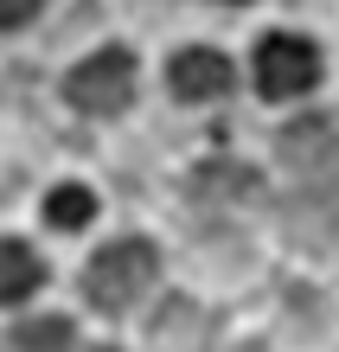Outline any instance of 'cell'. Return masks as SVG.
<instances>
[{"mask_svg":"<svg viewBox=\"0 0 339 352\" xmlns=\"http://www.w3.org/2000/svg\"><path fill=\"white\" fill-rule=\"evenodd\" d=\"M275 154H282L288 173H307V179H327L339 167V129L327 116H301L275 135Z\"/></svg>","mask_w":339,"mask_h":352,"instance_id":"cell-5","label":"cell"},{"mask_svg":"<svg viewBox=\"0 0 339 352\" xmlns=\"http://www.w3.org/2000/svg\"><path fill=\"white\" fill-rule=\"evenodd\" d=\"M237 77H230V65L218 52H179L173 58V96L179 102H218Z\"/></svg>","mask_w":339,"mask_h":352,"instance_id":"cell-7","label":"cell"},{"mask_svg":"<svg viewBox=\"0 0 339 352\" xmlns=\"http://www.w3.org/2000/svg\"><path fill=\"white\" fill-rule=\"evenodd\" d=\"M314 84H320V58H314L307 38H294V32L263 38V52H256V90L263 96L282 102V96H301Z\"/></svg>","mask_w":339,"mask_h":352,"instance_id":"cell-3","label":"cell"},{"mask_svg":"<svg viewBox=\"0 0 339 352\" xmlns=\"http://www.w3.org/2000/svg\"><path fill=\"white\" fill-rule=\"evenodd\" d=\"M193 199L211 205V212H250L263 199V179L250 167H237V160H205L193 173Z\"/></svg>","mask_w":339,"mask_h":352,"instance_id":"cell-6","label":"cell"},{"mask_svg":"<svg viewBox=\"0 0 339 352\" xmlns=\"http://www.w3.org/2000/svg\"><path fill=\"white\" fill-rule=\"evenodd\" d=\"M39 7H45V0H0V26H26Z\"/></svg>","mask_w":339,"mask_h":352,"instance_id":"cell-11","label":"cell"},{"mask_svg":"<svg viewBox=\"0 0 339 352\" xmlns=\"http://www.w3.org/2000/svg\"><path fill=\"white\" fill-rule=\"evenodd\" d=\"M45 218L58 224V231H83V224L96 218V199L83 192V186H58V192L45 199Z\"/></svg>","mask_w":339,"mask_h":352,"instance_id":"cell-9","label":"cell"},{"mask_svg":"<svg viewBox=\"0 0 339 352\" xmlns=\"http://www.w3.org/2000/svg\"><path fill=\"white\" fill-rule=\"evenodd\" d=\"M154 269H160V256L147 250L141 237H129V243H109V250L90 263L83 288H90V301L102 314H122V307H135L147 288H154Z\"/></svg>","mask_w":339,"mask_h":352,"instance_id":"cell-1","label":"cell"},{"mask_svg":"<svg viewBox=\"0 0 339 352\" xmlns=\"http://www.w3.org/2000/svg\"><path fill=\"white\" fill-rule=\"evenodd\" d=\"M13 352H71V327L65 320H32L13 333Z\"/></svg>","mask_w":339,"mask_h":352,"instance_id":"cell-10","label":"cell"},{"mask_svg":"<svg viewBox=\"0 0 339 352\" xmlns=\"http://www.w3.org/2000/svg\"><path fill=\"white\" fill-rule=\"evenodd\" d=\"M230 7H237V0H230Z\"/></svg>","mask_w":339,"mask_h":352,"instance_id":"cell-12","label":"cell"},{"mask_svg":"<svg viewBox=\"0 0 339 352\" xmlns=\"http://www.w3.org/2000/svg\"><path fill=\"white\" fill-rule=\"evenodd\" d=\"M282 231H288V243H301L314 256H339V186L294 192L282 205Z\"/></svg>","mask_w":339,"mask_h":352,"instance_id":"cell-4","label":"cell"},{"mask_svg":"<svg viewBox=\"0 0 339 352\" xmlns=\"http://www.w3.org/2000/svg\"><path fill=\"white\" fill-rule=\"evenodd\" d=\"M135 96V58L129 52H96L71 71V102L83 116H116Z\"/></svg>","mask_w":339,"mask_h":352,"instance_id":"cell-2","label":"cell"},{"mask_svg":"<svg viewBox=\"0 0 339 352\" xmlns=\"http://www.w3.org/2000/svg\"><path fill=\"white\" fill-rule=\"evenodd\" d=\"M45 288V263L32 256V243L0 237V301H26Z\"/></svg>","mask_w":339,"mask_h":352,"instance_id":"cell-8","label":"cell"}]
</instances>
